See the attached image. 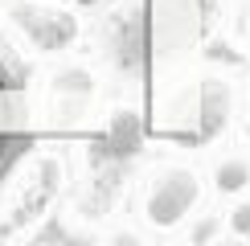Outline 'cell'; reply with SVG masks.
<instances>
[{"label": "cell", "instance_id": "1", "mask_svg": "<svg viewBox=\"0 0 250 246\" xmlns=\"http://www.w3.org/2000/svg\"><path fill=\"white\" fill-rule=\"evenodd\" d=\"M29 148H33V123H29L25 74L0 49V189L17 172V164L29 156Z\"/></svg>", "mask_w": 250, "mask_h": 246}, {"label": "cell", "instance_id": "2", "mask_svg": "<svg viewBox=\"0 0 250 246\" xmlns=\"http://www.w3.org/2000/svg\"><path fill=\"white\" fill-rule=\"evenodd\" d=\"M78 4H99V0H78Z\"/></svg>", "mask_w": 250, "mask_h": 246}]
</instances>
